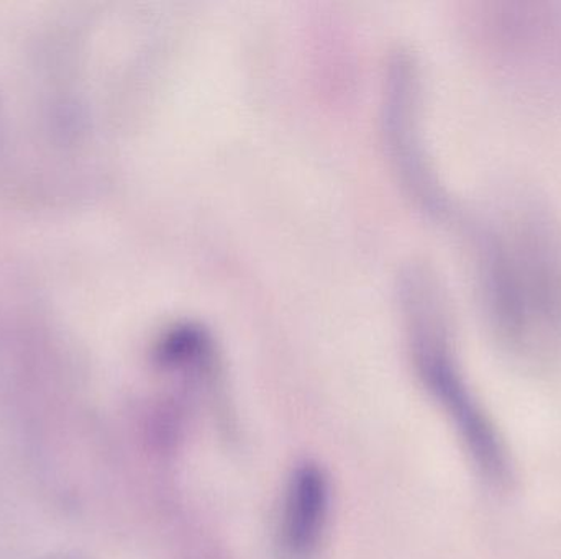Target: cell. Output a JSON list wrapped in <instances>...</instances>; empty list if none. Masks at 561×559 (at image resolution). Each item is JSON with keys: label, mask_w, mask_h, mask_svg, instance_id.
I'll use <instances>...</instances> for the list:
<instances>
[{"label": "cell", "mask_w": 561, "mask_h": 559, "mask_svg": "<svg viewBox=\"0 0 561 559\" xmlns=\"http://www.w3.org/2000/svg\"><path fill=\"white\" fill-rule=\"evenodd\" d=\"M422 374L442 410L457 430L478 475L494 491L506 492L516 481V466L493 417L481 406L454 358L444 347L425 351Z\"/></svg>", "instance_id": "1"}, {"label": "cell", "mask_w": 561, "mask_h": 559, "mask_svg": "<svg viewBox=\"0 0 561 559\" xmlns=\"http://www.w3.org/2000/svg\"><path fill=\"white\" fill-rule=\"evenodd\" d=\"M38 559H82V558H79L78 555H75V554H68V551H61V554H51V555H48V557H42V558H38Z\"/></svg>", "instance_id": "3"}, {"label": "cell", "mask_w": 561, "mask_h": 559, "mask_svg": "<svg viewBox=\"0 0 561 559\" xmlns=\"http://www.w3.org/2000/svg\"><path fill=\"white\" fill-rule=\"evenodd\" d=\"M329 512V481L313 463L297 466L290 476L280 514L279 548L284 559H309L316 554Z\"/></svg>", "instance_id": "2"}]
</instances>
